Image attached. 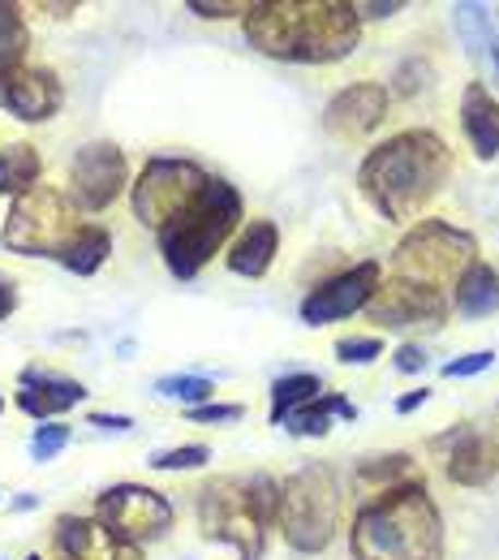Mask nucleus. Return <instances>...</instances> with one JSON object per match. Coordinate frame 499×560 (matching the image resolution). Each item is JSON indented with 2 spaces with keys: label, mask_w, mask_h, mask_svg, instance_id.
Listing matches in <instances>:
<instances>
[{
  "label": "nucleus",
  "mask_w": 499,
  "mask_h": 560,
  "mask_svg": "<svg viewBox=\"0 0 499 560\" xmlns=\"http://www.w3.org/2000/svg\"><path fill=\"white\" fill-rule=\"evenodd\" d=\"M383 284V268L375 259L354 264L349 272L314 284L306 298H301V324L310 328H323V324H336V319H349L357 311H366V302L375 298V289Z\"/></svg>",
  "instance_id": "obj_13"
},
{
  "label": "nucleus",
  "mask_w": 499,
  "mask_h": 560,
  "mask_svg": "<svg viewBox=\"0 0 499 560\" xmlns=\"http://www.w3.org/2000/svg\"><path fill=\"white\" fill-rule=\"evenodd\" d=\"M237 224H241V195H237V186H228L224 177H212L194 208H186L177 220H168L155 233L164 268L177 280H194L224 250V242L237 233Z\"/></svg>",
  "instance_id": "obj_4"
},
{
  "label": "nucleus",
  "mask_w": 499,
  "mask_h": 560,
  "mask_svg": "<svg viewBox=\"0 0 499 560\" xmlns=\"http://www.w3.org/2000/svg\"><path fill=\"white\" fill-rule=\"evenodd\" d=\"M276 250H281V229H276L272 220H250V224L237 233V242L228 246V272L246 280L268 277Z\"/></svg>",
  "instance_id": "obj_19"
},
{
  "label": "nucleus",
  "mask_w": 499,
  "mask_h": 560,
  "mask_svg": "<svg viewBox=\"0 0 499 560\" xmlns=\"http://www.w3.org/2000/svg\"><path fill=\"white\" fill-rule=\"evenodd\" d=\"M26 560H44V557H26Z\"/></svg>",
  "instance_id": "obj_41"
},
{
  "label": "nucleus",
  "mask_w": 499,
  "mask_h": 560,
  "mask_svg": "<svg viewBox=\"0 0 499 560\" xmlns=\"http://www.w3.org/2000/svg\"><path fill=\"white\" fill-rule=\"evenodd\" d=\"M13 311H17V284H13V277L0 272V319H9Z\"/></svg>",
  "instance_id": "obj_39"
},
{
  "label": "nucleus",
  "mask_w": 499,
  "mask_h": 560,
  "mask_svg": "<svg viewBox=\"0 0 499 560\" xmlns=\"http://www.w3.org/2000/svg\"><path fill=\"white\" fill-rule=\"evenodd\" d=\"M354 479L361 488H375V495L383 491H396V488H414V483H427L418 462L409 453H388V457H366L357 462Z\"/></svg>",
  "instance_id": "obj_22"
},
{
  "label": "nucleus",
  "mask_w": 499,
  "mask_h": 560,
  "mask_svg": "<svg viewBox=\"0 0 499 560\" xmlns=\"http://www.w3.org/2000/svg\"><path fill=\"white\" fill-rule=\"evenodd\" d=\"M186 9L212 22V18H233V13H241V18H246V9H250V4H246V0H190Z\"/></svg>",
  "instance_id": "obj_34"
},
{
  "label": "nucleus",
  "mask_w": 499,
  "mask_h": 560,
  "mask_svg": "<svg viewBox=\"0 0 499 560\" xmlns=\"http://www.w3.org/2000/svg\"><path fill=\"white\" fill-rule=\"evenodd\" d=\"M478 264V242L474 233L448 224V220H423L414 224L396 250H392V277L427 284V289H452L465 268Z\"/></svg>",
  "instance_id": "obj_7"
},
{
  "label": "nucleus",
  "mask_w": 499,
  "mask_h": 560,
  "mask_svg": "<svg viewBox=\"0 0 499 560\" xmlns=\"http://www.w3.org/2000/svg\"><path fill=\"white\" fill-rule=\"evenodd\" d=\"M39 151L31 142H9L0 147V195H22L31 186H39Z\"/></svg>",
  "instance_id": "obj_26"
},
{
  "label": "nucleus",
  "mask_w": 499,
  "mask_h": 560,
  "mask_svg": "<svg viewBox=\"0 0 499 560\" xmlns=\"http://www.w3.org/2000/svg\"><path fill=\"white\" fill-rule=\"evenodd\" d=\"M241 415H246L241 406H219V401H215V406H194V410H186L190 422H237Z\"/></svg>",
  "instance_id": "obj_35"
},
{
  "label": "nucleus",
  "mask_w": 499,
  "mask_h": 560,
  "mask_svg": "<svg viewBox=\"0 0 499 560\" xmlns=\"http://www.w3.org/2000/svg\"><path fill=\"white\" fill-rule=\"evenodd\" d=\"M435 453H443V475L456 488H487L499 475V440L478 427H452L435 440Z\"/></svg>",
  "instance_id": "obj_14"
},
{
  "label": "nucleus",
  "mask_w": 499,
  "mask_h": 560,
  "mask_svg": "<svg viewBox=\"0 0 499 560\" xmlns=\"http://www.w3.org/2000/svg\"><path fill=\"white\" fill-rule=\"evenodd\" d=\"M0 410H4V401H0Z\"/></svg>",
  "instance_id": "obj_42"
},
{
  "label": "nucleus",
  "mask_w": 499,
  "mask_h": 560,
  "mask_svg": "<svg viewBox=\"0 0 499 560\" xmlns=\"http://www.w3.org/2000/svg\"><path fill=\"white\" fill-rule=\"evenodd\" d=\"M95 522H104L126 544H146V539H159L164 530H173V504L164 500V491L155 488L117 483V488L99 491Z\"/></svg>",
  "instance_id": "obj_10"
},
{
  "label": "nucleus",
  "mask_w": 499,
  "mask_h": 560,
  "mask_svg": "<svg viewBox=\"0 0 499 560\" xmlns=\"http://www.w3.org/2000/svg\"><path fill=\"white\" fill-rule=\"evenodd\" d=\"M57 548L66 552V560H143L139 544H126L104 522L78 513L57 517Z\"/></svg>",
  "instance_id": "obj_17"
},
{
  "label": "nucleus",
  "mask_w": 499,
  "mask_h": 560,
  "mask_svg": "<svg viewBox=\"0 0 499 560\" xmlns=\"http://www.w3.org/2000/svg\"><path fill=\"white\" fill-rule=\"evenodd\" d=\"M112 255V233L104 224H82V233L70 242V250L57 259L73 277H95Z\"/></svg>",
  "instance_id": "obj_24"
},
{
  "label": "nucleus",
  "mask_w": 499,
  "mask_h": 560,
  "mask_svg": "<svg viewBox=\"0 0 499 560\" xmlns=\"http://www.w3.org/2000/svg\"><path fill=\"white\" fill-rule=\"evenodd\" d=\"M392 362H396V371H405V375H423V371H427V350H423V346H401Z\"/></svg>",
  "instance_id": "obj_36"
},
{
  "label": "nucleus",
  "mask_w": 499,
  "mask_h": 560,
  "mask_svg": "<svg viewBox=\"0 0 499 560\" xmlns=\"http://www.w3.org/2000/svg\"><path fill=\"white\" fill-rule=\"evenodd\" d=\"M456 26L465 35V44L491 66V78L499 82V35H496V22H491V9L487 4H456Z\"/></svg>",
  "instance_id": "obj_25"
},
{
  "label": "nucleus",
  "mask_w": 499,
  "mask_h": 560,
  "mask_svg": "<svg viewBox=\"0 0 499 560\" xmlns=\"http://www.w3.org/2000/svg\"><path fill=\"white\" fill-rule=\"evenodd\" d=\"M126 182H130V164L117 142H86L70 160V199L82 211L112 208V199L126 190Z\"/></svg>",
  "instance_id": "obj_11"
},
{
  "label": "nucleus",
  "mask_w": 499,
  "mask_h": 560,
  "mask_svg": "<svg viewBox=\"0 0 499 560\" xmlns=\"http://www.w3.org/2000/svg\"><path fill=\"white\" fill-rule=\"evenodd\" d=\"M491 366H496V353L474 350V353H465V358L443 362V380H470V375H483V371H491Z\"/></svg>",
  "instance_id": "obj_33"
},
{
  "label": "nucleus",
  "mask_w": 499,
  "mask_h": 560,
  "mask_svg": "<svg viewBox=\"0 0 499 560\" xmlns=\"http://www.w3.org/2000/svg\"><path fill=\"white\" fill-rule=\"evenodd\" d=\"M212 173L194 160H181V155H151L139 173V182L130 186V203L134 215L143 220L146 229H164L168 220H177L186 208L199 203V195L207 190Z\"/></svg>",
  "instance_id": "obj_9"
},
{
  "label": "nucleus",
  "mask_w": 499,
  "mask_h": 560,
  "mask_svg": "<svg viewBox=\"0 0 499 560\" xmlns=\"http://www.w3.org/2000/svg\"><path fill=\"white\" fill-rule=\"evenodd\" d=\"M86 397V388L66 375H44V371H26L22 388H17V410L39 422H57L66 410H73Z\"/></svg>",
  "instance_id": "obj_18"
},
{
  "label": "nucleus",
  "mask_w": 499,
  "mask_h": 560,
  "mask_svg": "<svg viewBox=\"0 0 499 560\" xmlns=\"http://www.w3.org/2000/svg\"><path fill=\"white\" fill-rule=\"evenodd\" d=\"M461 130H465L478 160H496L499 155V100L483 82H470L465 95H461Z\"/></svg>",
  "instance_id": "obj_20"
},
{
  "label": "nucleus",
  "mask_w": 499,
  "mask_h": 560,
  "mask_svg": "<svg viewBox=\"0 0 499 560\" xmlns=\"http://www.w3.org/2000/svg\"><path fill=\"white\" fill-rule=\"evenodd\" d=\"M86 422H91V427H104V431H130V427H134L130 415H99V410L86 415Z\"/></svg>",
  "instance_id": "obj_38"
},
{
  "label": "nucleus",
  "mask_w": 499,
  "mask_h": 560,
  "mask_svg": "<svg viewBox=\"0 0 499 560\" xmlns=\"http://www.w3.org/2000/svg\"><path fill=\"white\" fill-rule=\"evenodd\" d=\"M281 535L293 552H328L341 530V491L328 466L310 462L281 483Z\"/></svg>",
  "instance_id": "obj_5"
},
{
  "label": "nucleus",
  "mask_w": 499,
  "mask_h": 560,
  "mask_svg": "<svg viewBox=\"0 0 499 560\" xmlns=\"http://www.w3.org/2000/svg\"><path fill=\"white\" fill-rule=\"evenodd\" d=\"M452 302L439 293V289H427V284H414V280L388 277L375 298L366 302V315L392 332H405V328H439L448 319Z\"/></svg>",
  "instance_id": "obj_12"
},
{
  "label": "nucleus",
  "mask_w": 499,
  "mask_h": 560,
  "mask_svg": "<svg viewBox=\"0 0 499 560\" xmlns=\"http://www.w3.org/2000/svg\"><path fill=\"white\" fill-rule=\"evenodd\" d=\"M155 393L194 410V406H207V401H212L215 384L207 380V375H164V380H155Z\"/></svg>",
  "instance_id": "obj_29"
},
{
  "label": "nucleus",
  "mask_w": 499,
  "mask_h": 560,
  "mask_svg": "<svg viewBox=\"0 0 499 560\" xmlns=\"http://www.w3.org/2000/svg\"><path fill=\"white\" fill-rule=\"evenodd\" d=\"M430 401V388H414V393H405L401 401H396V415H414V410H423Z\"/></svg>",
  "instance_id": "obj_40"
},
{
  "label": "nucleus",
  "mask_w": 499,
  "mask_h": 560,
  "mask_svg": "<svg viewBox=\"0 0 499 560\" xmlns=\"http://www.w3.org/2000/svg\"><path fill=\"white\" fill-rule=\"evenodd\" d=\"M241 31L254 52L288 66H336L361 39L349 0H250Z\"/></svg>",
  "instance_id": "obj_1"
},
{
  "label": "nucleus",
  "mask_w": 499,
  "mask_h": 560,
  "mask_svg": "<svg viewBox=\"0 0 499 560\" xmlns=\"http://www.w3.org/2000/svg\"><path fill=\"white\" fill-rule=\"evenodd\" d=\"M78 203L57 186H31L13 199L9 220L0 229V242L22 259H61L70 242L82 233Z\"/></svg>",
  "instance_id": "obj_6"
},
{
  "label": "nucleus",
  "mask_w": 499,
  "mask_h": 560,
  "mask_svg": "<svg viewBox=\"0 0 499 560\" xmlns=\"http://www.w3.org/2000/svg\"><path fill=\"white\" fill-rule=\"evenodd\" d=\"M26 48H31V31H26L22 9L0 0V82H9L13 73L22 70Z\"/></svg>",
  "instance_id": "obj_27"
},
{
  "label": "nucleus",
  "mask_w": 499,
  "mask_h": 560,
  "mask_svg": "<svg viewBox=\"0 0 499 560\" xmlns=\"http://www.w3.org/2000/svg\"><path fill=\"white\" fill-rule=\"evenodd\" d=\"M199 530L212 544H228L241 560H263L272 522L263 517L250 479H212L199 491Z\"/></svg>",
  "instance_id": "obj_8"
},
{
  "label": "nucleus",
  "mask_w": 499,
  "mask_h": 560,
  "mask_svg": "<svg viewBox=\"0 0 499 560\" xmlns=\"http://www.w3.org/2000/svg\"><path fill=\"white\" fill-rule=\"evenodd\" d=\"M61 104H66V86L48 66H22L9 82H0V108L26 126L52 121Z\"/></svg>",
  "instance_id": "obj_16"
},
{
  "label": "nucleus",
  "mask_w": 499,
  "mask_h": 560,
  "mask_svg": "<svg viewBox=\"0 0 499 560\" xmlns=\"http://www.w3.org/2000/svg\"><path fill=\"white\" fill-rule=\"evenodd\" d=\"M452 151L435 130H401L357 164V190L383 220H414L443 190Z\"/></svg>",
  "instance_id": "obj_2"
},
{
  "label": "nucleus",
  "mask_w": 499,
  "mask_h": 560,
  "mask_svg": "<svg viewBox=\"0 0 499 560\" xmlns=\"http://www.w3.org/2000/svg\"><path fill=\"white\" fill-rule=\"evenodd\" d=\"M388 104H392L388 86H379V82H349V86H341V91L328 100V108H323V130H328L332 139H345V142L366 139V135H375V130L383 126Z\"/></svg>",
  "instance_id": "obj_15"
},
{
  "label": "nucleus",
  "mask_w": 499,
  "mask_h": 560,
  "mask_svg": "<svg viewBox=\"0 0 499 560\" xmlns=\"http://www.w3.org/2000/svg\"><path fill=\"white\" fill-rule=\"evenodd\" d=\"M332 419L354 422L357 406L354 401H345L341 393H323L319 401H310V406L293 410V415L285 419V431L288 435H328V431H332Z\"/></svg>",
  "instance_id": "obj_23"
},
{
  "label": "nucleus",
  "mask_w": 499,
  "mask_h": 560,
  "mask_svg": "<svg viewBox=\"0 0 499 560\" xmlns=\"http://www.w3.org/2000/svg\"><path fill=\"white\" fill-rule=\"evenodd\" d=\"M354 560H443V517L427 483L383 491L357 509Z\"/></svg>",
  "instance_id": "obj_3"
},
{
  "label": "nucleus",
  "mask_w": 499,
  "mask_h": 560,
  "mask_svg": "<svg viewBox=\"0 0 499 560\" xmlns=\"http://www.w3.org/2000/svg\"><path fill=\"white\" fill-rule=\"evenodd\" d=\"M452 306L461 319H491L499 315V272L491 264H474L465 268L461 280L452 284Z\"/></svg>",
  "instance_id": "obj_21"
},
{
  "label": "nucleus",
  "mask_w": 499,
  "mask_h": 560,
  "mask_svg": "<svg viewBox=\"0 0 499 560\" xmlns=\"http://www.w3.org/2000/svg\"><path fill=\"white\" fill-rule=\"evenodd\" d=\"M383 353V341L379 337H341L336 341V358L345 362V366H366V362H375Z\"/></svg>",
  "instance_id": "obj_32"
},
{
  "label": "nucleus",
  "mask_w": 499,
  "mask_h": 560,
  "mask_svg": "<svg viewBox=\"0 0 499 560\" xmlns=\"http://www.w3.org/2000/svg\"><path fill=\"white\" fill-rule=\"evenodd\" d=\"M207 462H212V448H207V444H181V448L155 453V457H151V470L173 475V470H199V466H207Z\"/></svg>",
  "instance_id": "obj_30"
},
{
  "label": "nucleus",
  "mask_w": 499,
  "mask_h": 560,
  "mask_svg": "<svg viewBox=\"0 0 499 560\" xmlns=\"http://www.w3.org/2000/svg\"><path fill=\"white\" fill-rule=\"evenodd\" d=\"M354 9H357V18H392V13L405 9V0H388V4H379V0H357Z\"/></svg>",
  "instance_id": "obj_37"
},
{
  "label": "nucleus",
  "mask_w": 499,
  "mask_h": 560,
  "mask_svg": "<svg viewBox=\"0 0 499 560\" xmlns=\"http://www.w3.org/2000/svg\"><path fill=\"white\" fill-rule=\"evenodd\" d=\"M66 444H70V422H39L35 435H31V457L35 462H52Z\"/></svg>",
  "instance_id": "obj_31"
},
{
  "label": "nucleus",
  "mask_w": 499,
  "mask_h": 560,
  "mask_svg": "<svg viewBox=\"0 0 499 560\" xmlns=\"http://www.w3.org/2000/svg\"><path fill=\"white\" fill-rule=\"evenodd\" d=\"M323 397V380L310 375V371H297V375H285L272 384V422H285L293 410L310 406Z\"/></svg>",
  "instance_id": "obj_28"
}]
</instances>
